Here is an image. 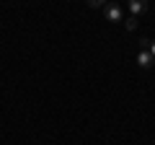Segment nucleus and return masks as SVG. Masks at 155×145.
I'll list each match as a JSON object with an SVG mask.
<instances>
[{
	"label": "nucleus",
	"mask_w": 155,
	"mask_h": 145,
	"mask_svg": "<svg viewBox=\"0 0 155 145\" xmlns=\"http://www.w3.org/2000/svg\"><path fill=\"white\" fill-rule=\"evenodd\" d=\"M104 13H106V18L109 21H114V23H119L124 18V11H122V5L119 3H109V5L104 8Z\"/></svg>",
	"instance_id": "1"
},
{
	"label": "nucleus",
	"mask_w": 155,
	"mask_h": 145,
	"mask_svg": "<svg viewBox=\"0 0 155 145\" xmlns=\"http://www.w3.org/2000/svg\"><path fill=\"white\" fill-rule=\"evenodd\" d=\"M153 62H155V57L150 55V49H140V55H137V65L142 67V70L153 67Z\"/></svg>",
	"instance_id": "2"
},
{
	"label": "nucleus",
	"mask_w": 155,
	"mask_h": 145,
	"mask_svg": "<svg viewBox=\"0 0 155 145\" xmlns=\"http://www.w3.org/2000/svg\"><path fill=\"white\" fill-rule=\"evenodd\" d=\"M129 11H132V16L145 13L147 11V0H129Z\"/></svg>",
	"instance_id": "3"
},
{
	"label": "nucleus",
	"mask_w": 155,
	"mask_h": 145,
	"mask_svg": "<svg viewBox=\"0 0 155 145\" xmlns=\"http://www.w3.org/2000/svg\"><path fill=\"white\" fill-rule=\"evenodd\" d=\"M134 26H137V16H129L127 18V29H129V31H134Z\"/></svg>",
	"instance_id": "4"
},
{
	"label": "nucleus",
	"mask_w": 155,
	"mask_h": 145,
	"mask_svg": "<svg viewBox=\"0 0 155 145\" xmlns=\"http://www.w3.org/2000/svg\"><path fill=\"white\" fill-rule=\"evenodd\" d=\"M88 5L91 8H101V5H106V0H88Z\"/></svg>",
	"instance_id": "5"
},
{
	"label": "nucleus",
	"mask_w": 155,
	"mask_h": 145,
	"mask_svg": "<svg viewBox=\"0 0 155 145\" xmlns=\"http://www.w3.org/2000/svg\"><path fill=\"white\" fill-rule=\"evenodd\" d=\"M150 55H153V57H155V39H153V42H150Z\"/></svg>",
	"instance_id": "6"
},
{
	"label": "nucleus",
	"mask_w": 155,
	"mask_h": 145,
	"mask_svg": "<svg viewBox=\"0 0 155 145\" xmlns=\"http://www.w3.org/2000/svg\"><path fill=\"white\" fill-rule=\"evenodd\" d=\"M111 3H119V0H111Z\"/></svg>",
	"instance_id": "7"
}]
</instances>
